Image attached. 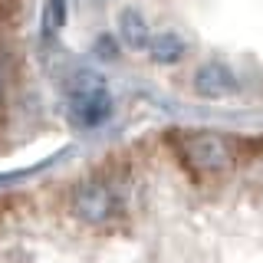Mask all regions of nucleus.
<instances>
[{"instance_id":"obj_9","label":"nucleus","mask_w":263,"mask_h":263,"mask_svg":"<svg viewBox=\"0 0 263 263\" xmlns=\"http://www.w3.org/2000/svg\"><path fill=\"white\" fill-rule=\"evenodd\" d=\"M96 56L99 60H115V56H119V43H115L112 36H99L96 40Z\"/></svg>"},{"instance_id":"obj_10","label":"nucleus","mask_w":263,"mask_h":263,"mask_svg":"<svg viewBox=\"0 0 263 263\" xmlns=\"http://www.w3.org/2000/svg\"><path fill=\"white\" fill-rule=\"evenodd\" d=\"M0 96H4V79H0Z\"/></svg>"},{"instance_id":"obj_2","label":"nucleus","mask_w":263,"mask_h":263,"mask_svg":"<svg viewBox=\"0 0 263 263\" xmlns=\"http://www.w3.org/2000/svg\"><path fill=\"white\" fill-rule=\"evenodd\" d=\"M69 208L79 220H86V224H92V227L109 224L112 214H119V204H115V197H112L105 181H82V184H76L72 187Z\"/></svg>"},{"instance_id":"obj_1","label":"nucleus","mask_w":263,"mask_h":263,"mask_svg":"<svg viewBox=\"0 0 263 263\" xmlns=\"http://www.w3.org/2000/svg\"><path fill=\"white\" fill-rule=\"evenodd\" d=\"M181 148H184V158L201 175H224V171L234 168V152H230V145L220 135H211V132L184 135L181 138Z\"/></svg>"},{"instance_id":"obj_6","label":"nucleus","mask_w":263,"mask_h":263,"mask_svg":"<svg viewBox=\"0 0 263 263\" xmlns=\"http://www.w3.org/2000/svg\"><path fill=\"white\" fill-rule=\"evenodd\" d=\"M148 53H152L155 63L171 66V63H181V60H184L187 46H184V40H181L178 33L164 30V33H158V36H152V43H148Z\"/></svg>"},{"instance_id":"obj_5","label":"nucleus","mask_w":263,"mask_h":263,"mask_svg":"<svg viewBox=\"0 0 263 263\" xmlns=\"http://www.w3.org/2000/svg\"><path fill=\"white\" fill-rule=\"evenodd\" d=\"M66 96H69V102H86V99L105 96L102 72H96V69H76L69 79H66Z\"/></svg>"},{"instance_id":"obj_7","label":"nucleus","mask_w":263,"mask_h":263,"mask_svg":"<svg viewBox=\"0 0 263 263\" xmlns=\"http://www.w3.org/2000/svg\"><path fill=\"white\" fill-rule=\"evenodd\" d=\"M119 36L125 40L132 49H142V46L152 43V33L145 27V16L138 13L135 7H125V10L119 13Z\"/></svg>"},{"instance_id":"obj_8","label":"nucleus","mask_w":263,"mask_h":263,"mask_svg":"<svg viewBox=\"0 0 263 263\" xmlns=\"http://www.w3.org/2000/svg\"><path fill=\"white\" fill-rule=\"evenodd\" d=\"M63 20H66V0H46V7H43V30L56 33L63 27Z\"/></svg>"},{"instance_id":"obj_3","label":"nucleus","mask_w":263,"mask_h":263,"mask_svg":"<svg viewBox=\"0 0 263 263\" xmlns=\"http://www.w3.org/2000/svg\"><path fill=\"white\" fill-rule=\"evenodd\" d=\"M194 89L204 99H224L230 92H237V79H234V72H230L224 63H208V66L197 69Z\"/></svg>"},{"instance_id":"obj_4","label":"nucleus","mask_w":263,"mask_h":263,"mask_svg":"<svg viewBox=\"0 0 263 263\" xmlns=\"http://www.w3.org/2000/svg\"><path fill=\"white\" fill-rule=\"evenodd\" d=\"M112 115V99L109 92L105 96H96V99H86V102H69V119L82 128H92V125H102L105 119Z\"/></svg>"}]
</instances>
